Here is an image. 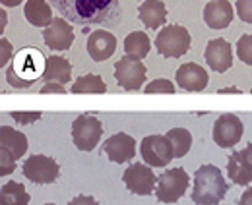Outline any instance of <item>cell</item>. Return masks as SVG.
Returning a JSON list of instances; mask_svg holds the SVG:
<instances>
[{
  "mask_svg": "<svg viewBox=\"0 0 252 205\" xmlns=\"http://www.w3.org/2000/svg\"><path fill=\"white\" fill-rule=\"evenodd\" d=\"M64 20L76 26H99L115 20L121 0H51Z\"/></svg>",
  "mask_w": 252,
  "mask_h": 205,
  "instance_id": "6da1fadb",
  "label": "cell"
},
{
  "mask_svg": "<svg viewBox=\"0 0 252 205\" xmlns=\"http://www.w3.org/2000/svg\"><path fill=\"white\" fill-rule=\"evenodd\" d=\"M45 68H47V60L43 57V53L33 47H28V49H20L14 55L10 66L4 72H6V80L12 88L28 89L32 88L39 78H43Z\"/></svg>",
  "mask_w": 252,
  "mask_h": 205,
  "instance_id": "7a4b0ae2",
  "label": "cell"
},
{
  "mask_svg": "<svg viewBox=\"0 0 252 205\" xmlns=\"http://www.w3.org/2000/svg\"><path fill=\"white\" fill-rule=\"evenodd\" d=\"M227 180L223 178L218 167L202 165L194 175V188H192V202L196 205H220L227 196Z\"/></svg>",
  "mask_w": 252,
  "mask_h": 205,
  "instance_id": "3957f363",
  "label": "cell"
},
{
  "mask_svg": "<svg viewBox=\"0 0 252 205\" xmlns=\"http://www.w3.org/2000/svg\"><path fill=\"white\" fill-rule=\"evenodd\" d=\"M190 33L183 26H165L156 37V49L165 59H179L190 49Z\"/></svg>",
  "mask_w": 252,
  "mask_h": 205,
  "instance_id": "277c9868",
  "label": "cell"
},
{
  "mask_svg": "<svg viewBox=\"0 0 252 205\" xmlns=\"http://www.w3.org/2000/svg\"><path fill=\"white\" fill-rule=\"evenodd\" d=\"M190 178L185 169H169L158 176L156 196L161 204H177L189 190Z\"/></svg>",
  "mask_w": 252,
  "mask_h": 205,
  "instance_id": "5b68a950",
  "label": "cell"
},
{
  "mask_svg": "<svg viewBox=\"0 0 252 205\" xmlns=\"http://www.w3.org/2000/svg\"><path fill=\"white\" fill-rule=\"evenodd\" d=\"M103 136L101 120L90 115H80L72 122V140L80 151H94Z\"/></svg>",
  "mask_w": 252,
  "mask_h": 205,
  "instance_id": "8992f818",
  "label": "cell"
},
{
  "mask_svg": "<svg viewBox=\"0 0 252 205\" xmlns=\"http://www.w3.org/2000/svg\"><path fill=\"white\" fill-rule=\"evenodd\" d=\"M140 153L146 165L150 167H165L175 159V151L167 136H146L140 144Z\"/></svg>",
  "mask_w": 252,
  "mask_h": 205,
  "instance_id": "52a82bcc",
  "label": "cell"
},
{
  "mask_svg": "<svg viewBox=\"0 0 252 205\" xmlns=\"http://www.w3.org/2000/svg\"><path fill=\"white\" fill-rule=\"evenodd\" d=\"M146 76H148V70H146L144 62L134 59V57L126 55L115 64V80L126 91H138L144 86Z\"/></svg>",
  "mask_w": 252,
  "mask_h": 205,
  "instance_id": "ba28073f",
  "label": "cell"
},
{
  "mask_svg": "<svg viewBox=\"0 0 252 205\" xmlns=\"http://www.w3.org/2000/svg\"><path fill=\"white\" fill-rule=\"evenodd\" d=\"M24 176L33 184H53L61 176V167L47 155H32L24 163Z\"/></svg>",
  "mask_w": 252,
  "mask_h": 205,
  "instance_id": "9c48e42d",
  "label": "cell"
},
{
  "mask_svg": "<svg viewBox=\"0 0 252 205\" xmlns=\"http://www.w3.org/2000/svg\"><path fill=\"white\" fill-rule=\"evenodd\" d=\"M123 180L128 192H132L134 196H150L158 186V176L148 165H130L123 175Z\"/></svg>",
  "mask_w": 252,
  "mask_h": 205,
  "instance_id": "30bf717a",
  "label": "cell"
},
{
  "mask_svg": "<svg viewBox=\"0 0 252 205\" xmlns=\"http://www.w3.org/2000/svg\"><path fill=\"white\" fill-rule=\"evenodd\" d=\"M243 132H245L243 120L237 115L227 113V115L216 118V122H214V142L225 149L237 146L243 138Z\"/></svg>",
  "mask_w": 252,
  "mask_h": 205,
  "instance_id": "8fae6325",
  "label": "cell"
},
{
  "mask_svg": "<svg viewBox=\"0 0 252 205\" xmlns=\"http://www.w3.org/2000/svg\"><path fill=\"white\" fill-rule=\"evenodd\" d=\"M103 151L109 157V161H113V163H119V165L130 163L136 155V142L132 136L121 132L103 142Z\"/></svg>",
  "mask_w": 252,
  "mask_h": 205,
  "instance_id": "7c38bea8",
  "label": "cell"
},
{
  "mask_svg": "<svg viewBox=\"0 0 252 205\" xmlns=\"http://www.w3.org/2000/svg\"><path fill=\"white\" fill-rule=\"evenodd\" d=\"M43 39L51 51H68L74 43V29L68 20L57 18L49 28H45Z\"/></svg>",
  "mask_w": 252,
  "mask_h": 205,
  "instance_id": "4fadbf2b",
  "label": "cell"
},
{
  "mask_svg": "<svg viewBox=\"0 0 252 205\" xmlns=\"http://www.w3.org/2000/svg\"><path fill=\"white\" fill-rule=\"evenodd\" d=\"M86 49H88V55L95 62L109 60L117 51V37L107 29H95L88 37Z\"/></svg>",
  "mask_w": 252,
  "mask_h": 205,
  "instance_id": "5bb4252c",
  "label": "cell"
},
{
  "mask_svg": "<svg viewBox=\"0 0 252 205\" xmlns=\"http://www.w3.org/2000/svg\"><path fill=\"white\" fill-rule=\"evenodd\" d=\"M235 18V8L229 0H210L204 6V22L210 29H225Z\"/></svg>",
  "mask_w": 252,
  "mask_h": 205,
  "instance_id": "9a60e30c",
  "label": "cell"
},
{
  "mask_svg": "<svg viewBox=\"0 0 252 205\" xmlns=\"http://www.w3.org/2000/svg\"><path fill=\"white\" fill-rule=\"evenodd\" d=\"M204 59H206L208 66L214 72H227L233 66V51H231L229 41H225V39H212L206 45Z\"/></svg>",
  "mask_w": 252,
  "mask_h": 205,
  "instance_id": "2e32d148",
  "label": "cell"
},
{
  "mask_svg": "<svg viewBox=\"0 0 252 205\" xmlns=\"http://www.w3.org/2000/svg\"><path fill=\"white\" fill-rule=\"evenodd\" d=\"M208 72L194 62H187L177 70V84L185 91H204L208 88Z\"/></svg>",
  "mask_w": 252,
  "mask_h": 205,
  "instance_id": "e0dca14e",
  "label": "cell"
},
{
  "mask_svg": "<svg viewBox=\"0 0 252 205\" xmlns=\"http://www.w3.org/2000/svg\"><path fill=\"white\" fill-rule=\"evenodd\" d=\"M227 175L237 186H249L252 182V161L245 151H233L227 159Z\"/></svg>",
  "mask_w": 252,
  "mask_h": 205,
  "instance_id": "ac0fdd59",
  "label": "cell"
},
{
  "mask_svg": "<svg viewBox=\"0 0 252 205\" xmlns=\"http://www.w3.org/2000/svg\"><path fill=\"white\" fill-rule=\"evenodd\" d=\"M167 16H169L167 6H165V2H161V0H144L142 6L138 8V18H140V22H142L146 28H150V29H158L161 26H165Z\"/></svg>",
  "mask_w": 252,
  "mask_h": 205,
  "instance_id": "d6986e66",
  "label": "cell"
},
{
  "mask_svg": "<svg viewBox=\"0 0 252 205\" xmlns=\"http://www.w3.org/2000/svg\"><path fill=\"white\" fill-rule=\"evenodd\" d=\"M24 16L35 28H49L55 22L53 10L47 4V0H28L24 8Z\"/></svg>",
  "mask_w": 252,
  "mask_h": 205,
  "instance_id": "ffe728a7",
  "label": "cell"
},
{
  "mask_svg": "<svg viewBox=\"0 0 252 205\" xmlns=\"http://www.w3.org/2000/svg\"><path fill=\"white\" fill-rule=\"evenodd\" d=\"M0 147L10 151L16 159H22L30 147V142H28L26 134H22L10 126H2L0 128Z\"/></svg>",
  "mask_w": 252,
  "mask_h": 205,
  "instance_id": "44dd1931",
  "label": "cell"
},
{
  "mask_svg": "<svg viewBox=\"0 0 252 205\" xmlns=\"http://www.w3.org/2000/svg\"><path fill=\"white\" fill-rule=\"evenodd\" d=\"M43 80L47 84L49 82H57V84H63V86L68 84L72 80V64L64 57H49Z\"/></svg>",
  "mask_w": 252,
  "mask_h": 205,
  "instance_id": "7402d4cb",
  "label": "cell"
},
{
  "mask_svg": "<svg viewBox=\"0 0 252 205\" xmlns=\"http://www.w3.org/2000/svg\"><path fill=\"white\" fill-rule=\"evenodd\" d=\"M32 196L28 194L26 186L20 182H6L0 190V205H30Z\"/></svg>",
  "mask_w": 252,
  "mask_h": 205,
  "instance_id": "603a6c76",
  "label": "cell"
},
{
  "mask_svg": "<svg viewBox=\"0 0 252 205\" xmlns=\"http://www.w3.org/2000/svg\"><path fill=\"white\" fill-rule=\"evenodd\" d=\"M150 49H152V43H150V37L144 31H132V33L126 35L125 53L128 57L142 60L150 55Z\"/></svg>",
  "mask_w": 252,
  "mask_h": 205,
  "instance_id": "cb8c5ba5",
  "label": "cell"
},
{
  "mask_svg": "<svg viewBox=\"0 0 252 205\" xmlns=\"http://www.w3.org/2000/svg\"><path fill=\"white\" fill-rule=\"evenodd\" d=\"M173 146L175 151V159H181L185 157L192 147V134H190L187 128H171L167 134H165Z\"/></svg>",
  "mask_w": 252,
  "mask_h": 205,
  "instance_id": "d4e9b609",
  "label": "cell"
},
{
  "mask_svg": "<svg viewBox=\"0 0 252 205\" xmlns=\"http://www.w3.org/2000/svg\"><path fill=\"white\" fill-rule=\"evenodd\" d=\"M70 91L72 93H99V95H103V93H107V84L97 74H86V76H80L72 84Z\"/></svg>",
  "mask_w": 252,
  "mask_h": 205,
  "instance_id": "484cf974",
  "label": "cell"
},
{
  "mask_svg": "<svg viewBox=\"0 0 252 205\" xmlns=\"http://www.w3.org/2000/svg\"><path fill=\"white\" fill-rule=\"evenodd\" d=\"M237 57L247 66H252V35H243L237 41Z\"/></svg>",
  "mask_w": 252,
  "mask_h": 205,
  "instance_id": "4316f807",
  "label": "cell"
},
{
  "mask_svg": "<svg viewBox=\"0 0 252 205\" xmlns=\"http://www.w3.org/2000/svg\"><path fill=\"white\" fill-rule=\"evenodd\" d=\"M16 161H18V159H16L10 151H6V149L0 147V175L2 176L12 175V173L16 171Z\"/></svg>",
  "mask_w": 252,
  "mask_h": 205,
  "instance_id": "83f0119b",
  "label": "cell"
},
{
  "mask_svg": "<svg viewBox=\"0 0 252 205\" xmlns=\"http://www.w3.org/2000/svg\"><path fill=\"white\" fill-rule=\"evenodd\" d=\"M144 93H177V88L169 80H154L144 88Z\"/></svg>",
  "mask_w": 252,
  "mask_h": 205,
  "instance_id": "f1b7e54d",
  "label": "cell"
},
{
  "mask_svg": "<svg viewBox=\"0 0 252 205\" xmlns=\"http://www.w3.org/2000/svg\"><path fill=\"white\" fill-rule=\"evenodd\" d=\"M235 10L245 24H252V0H237Z\"/></svg>",
  "mask_w": 252,
  "mask_h": 205,
  "instance_id": "f546056e",
  "label": "cell"
},
{
  "mask_svg": "<svg viewBox=\"0 0 252 205\" xmlns=\"http://www.w3.org/2000/svg\"><path fill=\"white\" fill-rule=\"evenodd\" d=\"M10 117L14 118L18 124H22V126H26V124H33V122H37V120H41V113H20V111H16V113H12Z\"/></svg>",
  "mask_w": 252,
  "mask_h": 205,
  "instance_id": "4dcf8cb0",
  "label": "cell"
},
{
  "mask_svg": "<svg viewBox=\"0 0 252 205\" xmlns=\"http://www.w3.org/2000/svg\"><path fill=\"white\" fill-rule=\"evenodd\" d=\"M0 49H2V53H0V64L6 66L8 62H12L10 59H14V57H12V45H10V41L2 37V39H0Z\"/></svg>",
  "mask_w": 252,
  "mask_h": 205,
  "instance_id": "1f68e13d",
  "label": "cell"
},
{
  "mask_svg": "<svg viewBox=\"0 0 252 205\" xmlns=\"http://www.w3.org/2000/svg\"><path fill=\"white\" fill-rule=\"evenodd\" d=\"M47 93H66V89L63 88V84L49 82V84H45V88H41V95H47Z\"/></svg>",
  "mask_w": 252,
  "mask_h": 205,
  "instance_id": "d6a6232c",
  "label": "cell"
},
{
  "mask_svg": "<svg viewBox=\"0 0 252 205\" xmlns=\"http://www.w3.org/2000/svg\"><path fill=\"white\" fill-rule=\"evenodd\" d=\"M68 205H99L97 200L92 198V196H76Z\"/></svg>",
  "mask_w": 252,
  "mask_h": 205,
  "instance_id": "836d02e7",
  "label": "cell"
},
{
  "mask_svg": "<svg viewBox=\"0 0 252 205\" xmlns=\"http://www.w3.org/2000/svg\"><path fill=\"white\" fill-rule=\"evenodd\" d=\"M239 205H252V186H249V188L243 192V196H241V200H239Z\"/></svg>",
  "mask_w": 252,
  "mask_h": 205,
  "instance_id": "e575fe53",
  "label": "cell"
},
{
  "mask_svg": "<svg viewBox=\"0 0 252 205\" xmlns=\"http://www.w3.org/2000/svg\"><path fill=\"white\" fill-rule=\"evenodd\" d=\"M4 8H14V6H20L24 0H0Z\"/></svg>",
  "mask_w": 252,
  "mask_h": 205,
  "instance_id": "d590c367",
  "label": "cell"
},
{
  "mask_svg": "<svg viewBox=\"0 0 252 205\" xmlns=\"http://www.w3.org/2000/svg\"><path fill=\"white\" fill-rule=\"evenodd\" d=\"M218 93H220V95H225V93H237V95H239V93H243V91L237 88H227V89H220Z\"/></svg>",
  "mask_w": 252,
  "mask_h": 205,
  "instance_id": "8d00e7d4",
  "label": "cell"
},
{
  "mask_svg": "<svg viewBox=\"0 0 252 205\" xmlns=\"http://www.w3.org/2000/svg\"><path fill=\"white\" fill-rule=\"evenodd\" d=\"M243 151H245V153H247V157H249V159H251V161H252V144H249V146L245 147V149H243Z\"/></svg>",
  "mask_w": 252,
  "mask_h": 205,
  "instance_id": "74e56055",
  "label": "cell"
},
{
  "mask_svg": "<svg viewBox=\"0 0 252 205\" xmlns=\"http://www.w3.org/2000/svg\"><path fill=\"white\" fill-rule=\"evenodd\" d=\"M6 29V12L2 10V26H0V31Z\"/></svg>",
  "mask_w": 252,
  "mask_h": 205,
  "instance_id": "f35d334b",
  "label": "cell"
},
{
  "mask_svg": "<svg viewBox=\"0 0 252 205\" xmlns=\"http://www.w3.org/2000/svg\"><path fill=\"white\" fill-rule=\"evenodd\" d=\"M45 205H55V204H45Z\"/></svg>",
  "mask_w": 252,
  "mask_h": 205,
  "instance_id": "ab89813d",
  "label": "cell"
},
{
  "mask_svg": "<svg viewBox=\"0 0 252 205\" xmlns=\"http://www.w3.org/2000/svg\"><path fill=\"white\" fill-rule=\"evenodd\" d=\"M251 93H252V89H251Z\"/></svg>",
  "mask_w": 252,
  "mask_h": 205,
  "instance_id": "60d3db41",
  "label": "cell"
}]
</instances>
